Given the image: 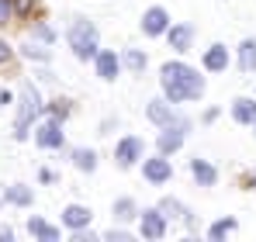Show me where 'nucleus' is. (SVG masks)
<instances>
[{"mask_svg": "<svg viewBox=\"0 0 256 242\" xmlns=\"http://www.w3.org/2000/svg\"><path fill=\"white\" fill-rule=\"evenodd\" d=\"M160 83H163V94L170 97V104L198 100L204 94V76H198V70H190L187 62H166L160 70Z\"/></svg>", "mask_w": 256, "mask_h": 242, "instance_id": "nucleus-1", "label": "nucleus"}, {"mask_svg": "<svg viewBox=\"0 0 256 242\" xmlns=\"http://www.w3.org/2000/svg\"><path fill=\"white\" fill-rule=\"evenodd\" d=\"M70 45H73V56L76 59H97V28L84 21V18H76L73 21V28H70Z\"/></svg>", "mask_w": 256, "mask_h": 242, "instance_id": "nucleus-2", "label": "nucleus"}, {"mask_svg": "<svg viewBox=\"0 0 256 242\" xmlns=\"http://www.w3.org/2000/svg\"><path fill=\"white\" fill-rule=\"evenodd\" d=\"M42 114V97L35 86H24L21 90V108H18V121H14V135L18 138H28V124Z\"/></svg>", "mask_w": 256, "mask_h": 242, "instance_id": "nucleus-3", "label": "nucleus"}, {"mask_svg": "<svg viewBox=\"0 0 256 242\" xmlns=\"http://www.w3.org/2000/svg\"><path fill=\"white\" fill-rule=\"evenodd\" d=\"M146 114H149V121H152V124H160V128H170V124H180V128H187V121L180 118V114L173 111L166 100H149Z\"/></svg>", "mask_w": 256, "mask_h": 242, "instance_id": "nucleus-4", "label": "nucleus"}, {"mask_svg": "<svg viewBox=\"0 0 256 242\" xmlns=\"http://www.w3.org/2000/svg\"><path fill=\"white\" fill-rule=\"evenodd\" d=\"M142 218V239H163L166 236V214L160 211V208H152V211H142L138 214Z\"/></svg>", "mask_w": 256, "mask_h": 242, "instance_id": "nucleus-5", "label": "nucleus"}, {"mask_svg": "<svg viewBox=\"0 0 256 242\" xmlns=\"http://www.w3.org/2000/svg\"><path fill=\"white\" fill-rule=\"evenodd\" d=\"M114 160H118V166H122V170L135 166V162L142 160V138H135V135H125V138L118 142V149H114Z\"/></svg>", "mask_w": 256, "mask_h": 242, "instance_id": "nucleus-6", "label": "nucleus"}, {"mask_svg": "<svg viewBox=\"0 0 256 242\" xmlns=\"http://www.w3.org/2000/svg\"><path fill=\"white\" fill-rule=\"evenodd\" d=\"M142 176H146L149 184H166V180L173 176V166H170V160H166L163 152H160L156 160H146V162H142Z\"/></svg>", "mask_w": 256, "mask_h": 242, "instance_id": "nucleus-7", "label": "nucleus"}, {"mask_svg": "<svg viewBox=\"0 0 256 242\" xmlns=\"http://www.w3.org/2000/svg\"><path fill=\"white\" fill-rule=\"evenodd\" d=\"M166 28H170V14L163 7H149L142 14V32L146 35H166Z\"/></svg>", "mask_w": 256, "mask_h": 242, "instance_id": "nucleus-8", "label": "nucleus"}, {"mask_svg": "<svg viewBox=\"0 0 256 242\" xmlns=\"http://www.w3.org/2000/svg\"><path fill=\"white\" fill-rule=\"evenodd\" d=\"M35 142H38L42 149H59V146H62V128H59V118L45 121L42 128L35 132Z\"/></svg>", "mask_w": 256, "mask_h": 242, "instance_id": "nucleus-9", "label": "nucleus"}, {"mask_svg": "<svg viewBox=\"0 0 256 242\" xmlns=\"http://www.w3.org/2000/svg\"><path fill=\"white\" fill-rule=\"evenodd\" d=\"M62 225L73 228V232L86 228V225H90V208H84V204H70V208L62 211Z\"/></svg>", "mask_w": 256, "mask_h": 242, "instance_id": "nucleus-10", "label": "nucleus"}, {"mask_svg": "<svg viewBox=\"0 0 256 242\" xmlns=\"http://www.w3.org/2000/svg\"><path fill=\"white\" fill-rule=\"evenodd\" d=\"M180 146H184V128H180V124H170V128L160 132V152H163V156H173Z\"/></svg>", "mask_w": 256, "mask_h": 242, "instance_id": "nucleus-11", "label": "nucleus"}, {"mask_svg": "<svg viewBox=\"0 0 256 242\" xmlns=\"http://www.w3.org/2000/svg\"><path fill=\"white\" fill-rule=\"evenodd\" d=\"M166 38H170V48L187 52L190 38H194V24H173V28H166Z\"/></svg>", "mask_w": 256, "mask_h": 242, "instance_id": "nucleus-12", "label": "nucleus"}, {"mask_svg": "<svg viewBox=\"0 0 256 242\" xmlns=\"http://www.w3.org/2000/svg\"><path fill=\"white\" fill-rule=\"evenodd\" d=\"M118 70H122V59L114 56V52H97V76L100 80H114L118 76Z\"/></svg>", "mask_w": 256, "mask_h": 242, "instance_id": "nucleus-13", "label": "nucleus"}, {"mask_svg": "<svg viewBox=\"0 0 256 242\" xmlns=\"http://www.w3.org/2000/svg\"><path fill=\"white\" fill-rule=\"evenodd\" d=\"M232 118L239 121V124H256V100L239 97V100L232 104Z\"/></svg>", "mask_w": 256, "mask_h": 242, "instance_id": "nucleus-14", "label": "nucleus"}, {"mask_svg": "<svg viewBox=\"0 0 256 242\" xmlns=\"http://www.w3.org/2000/svg\"><path fill=\"white\" fill-rule=\"evenodd\" d=\"M225 66H228V52H225V45H212V48L204 52V70H212V73H225Z\"/></svg>", "mask_w": 256, "mask_h": 242, "instance_id": "nucleus-15", "label": "nucleus"}, {"mask_svg": "<svg viewBox=\"0 0 256 242\" xmlns=\"http://www.w3.org/2000/svg\"><path fill=\"white\" fill-rule=\"evenodd\" d=\"M190 173H194V180H198L201 187H212L214 180H218V170L204 160H190Z\"/></svg>", "mask_w": 256, "mask_h": 242, "instance_id": "nucleus-16", "label": "nucleus"}, {"mask_svg": "<svg viewBox=\"0 0 256 242\" xmlns=\"http://www.w3.org/2000/svg\"><path fill=\"white\" fill-rule=\"evenodd\" d=\"M160 211H163L166 218H173V222H184V225H194V218H190V211H184V208H180V201H173V198H163V201H160Z\"/></svg>", "mask_w": 256, "mask_h": 242, "instance_id": "nucleus-17", "label": "nucleus"}, {"mask_svg": "<svg viewBox=\"0 0 256 242\" xmlns=\"http://www.w3.org/2000/svg\"><path fill=\"white\" fill-rule=\"evenodd\" d=\"M28 232H32L35 239H42V242H56L59 239V228H52V225L42 222V218H32V222H28Z\"/></svg>", "mask_w": 256, "mask_h": 242, "instance_id": "nucleus-18", "label": "nucleus"}, {"mask_svg": "<svg viewBox=\"0 0 256 242\" xmlns=\"http://www.w3.org/2000/svg\"><path fill=\"white\" fill-rule=\"evenodd\" d=\"M239 66L246 70V73H256V42H242L239 45Z\"/></svg>", "mask_w": 256, "mask_h": 242, "instance_id": "nucleus-19", "label": "nucleus"}, {"mask_svg": "<svg viewBox=\"0 0 256 242\" xmlns=\"http://www.w3.org/2000/svg\"><path fill=\"white\" fill-rule=\"evenodd\" d=\"M4 201L18 204V208H28V204H32V190H28V187H21V184H14V187H7V190H4Z\"/></svg>", "mask_w": 256, "mask_h": 242, "instance_id": "nucleus-20", "label": "nucleus"}, {"mask_svg": "<svg viewBox=\"0 0 256 242\" xmlns=\"http://www.w3.org/2000/svg\"><path fill=\"white\" fill-rule=\"evenodd\" d=\"M73 166L84 170V173H94V170H97V152H90V149H76V152H73Z\"/></svg>", "mask_w": 256, "mask_h": 242, "instance_id": "nucleus-21", "label": "nucleus"}, {"mask_svg": "<svg viewBox=\"0 0 256 242\" xmlns=\"http://www.w3.org/2000/svg\"><path fill=\"white\" fill-rule=\"evenodd\" d=\"M135 214H138V208H135L132 198H118V201H114V218H118V222H132Z\"/></svg>", "mask_w": 256, "mask_h": 242, "instance_id": "nucleus-22", "label": "nucleus"}, {"mask_svg": "<svg viewBox=\"0 0 256 242\" xmlns=\"http://www.w3.org/2000/svg\"><path fill=\"white\" fill-rule=\"evenodd\" d=\"M228 232H236V218H225V222H214L212 228H208V236H212L214 242H218V239H225Z\"/></svg>", "mask_w": 256, "mask_h": 242, "instance_id": "nucleus-23", "label": "nucleus"}, {"mask_svg": "<svg viewBox=\"0 0 256 242\" xmlns=\"http://www.w3.org/2000/svg\"><path fill=\"white\" fill-rule=\"evenodd\" d=\"M125 66L128 70H146V56L138 48H132V52H125Z\"/></svg>", "mask_w": 256, "mask_h": 242, "instance_id": "nucleus-24", "label": "nucleus"}, {"mask_svg": "<svg viewBox=\"0 0 256 242\" xmlns=\"http://www.w3.org/2000/svg\"><path fill=\"white\" fill-rule=\"evenodd\" d=\"M14 18V0H0V24H7Z\"/></svg>", "mask_w": 256, "mask_h": 242, "instance_id": "nucleus-25", "label": "nucleus"}, {"mask_svg": "<svg viewBox=\"0 0 256 242\" xmlns=\"http://www.w3.org/2000/svg\"><path fill=\"white\" fill-rule=\"evenodd\" d=\"M24 56H28V59H48V48H38V45H24Z\"/></svg>", "mask_w": 256, "mask_h": 242, "instance_id": "nucleus-26", "label": "nucleus"}, {"mask_svg": "<svg viewBox=\"0 0 256 242\" xmlns=\"http://www.w3.org/2000/svg\"><path fill=\"white\" fill-rule=\"evenodd\" d=\"M66 114H70V108H66V100H56V104H52V118H66Z\"/></svg>", "mask_w": 256, "mask_h": 242, "instance_id": "nucleus-27", "label": "nucleus"}, {"mask_svg": "<svg viewBox=\"0 0 256 242\" xmlns=\"http://www.w3.org/2000/svg\"><path fill=\"white\" fill-rule=\"evenodd\" d=\"M14 10H18V14H28V10H32V0H14Z\"/></svg>", "mask_w": 256, "mask_h": 242, "instance_id": "nucleus-28", "label": "nucleus"}, {"mask_svg": "<svg viewBox=\"0 0 256 242\" xmlns=\"http://www.w3.org/2000/svg\"><path fill=\"white\" fill-rule=\"evenodd\" d=\"M35 35H38L42 42H52V28H45V24H38V28H35Z\"/></svg>", "mask_w": 256, "mask_h": 242, "instance_id": "nucleus-29", "label": "nucleus"}, {"mask_svg": "<svg viewBox=\"0 0 256 242\" xmlns=\"http://www.w3.org/2000/svg\"><path fill=\"white\" fill-rule=\"evenodd\" d=\"M4 62H10V48H7V42L0 38V66H4Z\"/></svg>", "mask_w": 256, "mask_h": 242, "instance_id": "nucleus-30", "label": "nucleus"}, {"mask_svg": "<svg viewBox=\"0 0 256 242\" xmlns=\"http://www.w3.org/2000/svg\"><path fill=\"white\" fill-rule=\"evenodd\" d=\"M253 190H256V170H253Z\"/></svg>", "mask_w": 256, "mask_h": 242, "instance_id": "nucleus-31", "label": "nucleus"}]
</instances>
